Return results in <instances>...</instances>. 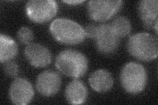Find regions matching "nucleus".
Masks as SVG:
<instances>
[{"label":"nucleus","mask_w":158,"mask_h":105,"mask_svg":"<svg viewBox=\"0 0 158 105\" xmlns=\"http://www.w3.org/2000/svg\"><path fill=\"white\" fill-rule=\"evenodd\" d=\"M88 81L91 87L99 93L110 91L113 86L112 75L110 72L103 69L92 72L89 77Z\"/></svg>","instance_id":"obj_13"},{"label":"nucleus","mask_w":158,"mask_h":105,"mask_svg":"<svg viewBox=\"0 0 158 105\" xmlns=\"http://www.w3.org/2000/svg\"><path fill=\"white\" fill-rule=\"evenodd\" d=\"M52 36L63 44L77 45L86 38L85 29L75 21L68 18H57L49 26Z\"/></svg>","instance_id":"obj_2"},{"label":"nucleus","mask_w":158,"mask_h":105,"mask_svg":"<svg viewBox=\"0 0 158 105\" xmlns=\"http://www.w3.org/2000/svg\"><path fill=\"white\" fill-rule=\"evenodd\" d=\"M127 50L131 56L139 61H153L158 55L157 38L148 33L134 34L128 39Z\"/></svg>","instance_id":"obj_3"},{"label":"nucleus","mask_w":158,"mask_h":105,"mask_svg":"<svg viewBox=\"0 0 158 105\" xmlns=\"http://www.w3.org/2000/svg\"><path fill=\"white\" fill-rule=\"evenodd\" d=\"M138 11L141 20L146 28H154L158 23L157 0H143L138 6Z\"/></svg>","instance_id":"obj_11"},{"label":"nucleus","mask_w":158,"mask_h":105,"mask_svg":"<svg viewBox=\"0 0 158 105\" xmlns=\"http://www.w3.org/2000/svg\"><path fill=\"white\" fill-rule=\"evenodd\" d=\"M147 80L146 69L139 63H128L121 70L120 74L121 86L128 93L136 95L144 91Z\"/></svg>","instance_id":"obj_4"},{"label":"nucleus","mask_w":158,"mask_h":105,"mask_svg":"<svg viewBox=\"0 0 158 105\" xmlns=\"http://www.w3.org/2000/svg\"><path fill=\"white\" fill-rule=\"evenodd\" d=\"M18 54V46L14 39L6 35H0V61L2 63L11 61Z\"/></svg>","instance_id":"obj_14"},{"label":"nucleus","mask_w":158,"mask_h":105,"mask_svg":"<svg viewBox=\"0 0 158 105\" xmlns=\"http://www.w3.org/2000/svg\"><path fill=\"white\" fill-rule=\"evenodd\" d=\"M56 67L59 72L65 76L79 78L86 73L88 61L82 53L75 50L66 49L57 55Z\"/></svg>","instance_id":"obj_1"},{"label":"nucleus","mask_w":158,"mask_h":105,"mask_svg":"<svg viewBox=\"0 0 158 105\" xmlns=\"http://www.w3.org/2000/svg\"><path fill=\"white\" fill-rule=\"evenodd\" d=\"M17 38L21 43L29 45L33 40L34 34L31 29L24 26L19 30L17 32Z\"/></svg>","instance_id":"obj_16"},{"label":"nucleus","mask_w":158,"mask_h":105,"mask_svg":"<svg viewBox=\"0 0 158 105\" xmlns=\"http://www.w3.org/2000/svg\"><path fill=\"white\" fill-rule=\"evenodd\" d=\"M11 101L17 105H27L32 101L34 96L32 84L27 79L16 78L13 81L9 91Z\"/></svg>","instance_id":"obj_8"},{"label":"nucleus","mask_w":158,"mask_h":105,"mask_svg":"<svg viewBox=\"0 0 158 105\" xmlns=\"http://www.w3.org/2000/svg\"><path fill=\"white\" fill-rule=\"evenodd\" d=\"M63 3L71 5V6H77L78 4H81L85 2V1H81V0H73V1H63Z\"/></svg>","instance_id":"obj_19"},{"label":"nucleus","mask_w":158,"mask_h":105,"mask_svg":"<svg viewBox=\"0 0 158 105\" xmlns=\"http://www.w3.org/2000/svg\"><path fill=\"white\" fill-rule=\"evenodd\" d=\"M61 78L59 73L52 71H46L38 75L36 87L38 93L45 97L53 96L59 91Z\"/></svg>","instance_id":"obj_9"},{"label":"nucleus","mask_w":158,"mask_h":105,"mask_svg":"<svg viewBox=\"0 0 158 105\" xmlns=\"http://www.w3.org/2000/svg\"><path fill=\"white\" fill-rule=\"evenodd\" d=\"M24 53L28 63L34 67L44 68L51 63L50 51L40 44L31 43L28 45Z\"/></svg>","instance_id":"obj_10"},{"label":"nucleus","mask_w":158,"mask_h":105,"mask_svg":"<svg viewBox=\"0 0 158 105\" xmlns=\"http://www.w3.org/2000/svg\"><path fill=\"white\" fill-rule=\"evenodd\" d=\"M3 71L7 76L9 77L15 78L16 77L19 73V67L18 64L11 61H9L2 63Z\"/></svg>","instance_id":"obj_17"},{"label":"nucleus","mask_w":158,"mask_h":105,"mask_svg":"<svg viewBox=\"0 0 158 105\" xmlns=\"http://www.w3.org/2000/svg\"><path fill=\"white\" fill-rule=\"evenodd\" d=\"M58 11L57 3L53 0H31L25 6V12L31 21L42 24L56 17Z\"/></svg>","instance_id":"obj_5"},{"label":"nucleus","mask_w":158,"mask_h":105,"mask_svg":"<svg viewBox=\"0 0 158 105\" xmlns=\"http://www.w3.org/2000/svg\"><path fill=\"white\" fill-rule=\"evenodd\" d=\"M111 26L119 38L128 36L131 33L132 29L129 20L125 17L115 18L111 24Z\"/></svg>","instance_id":"obj_15"},{"label":"nucleus","mask_w":158,"mask_h":105,"mask_svg":"<svg viewBox=\"0 0 158 105\" xmlns=\"http://www.w3.org/2000/svg\"><path fill=\"white\" fill-rule=\"evenodd\" d=\"M97 30V26L94 24H89L85 28V31L86 38L94 39Z\"/></svg>","instance_id":"obj_18"},{"label":"nucleus","mask_w":158,"mask_h":105,"mask_svg":"<svg viewBox=\"0 0 158 105\" xmlns=\"http://www.w3.org/2000/svg\"><path fill=\"white\" fill-rule=\"evenodd\" d=\"M123 1L95 0L88 3L87 10L90 18L95 21L104 22L110 19L121 9Z\"/></svg>","instance_id":"obj_6"},{"label":"nucleus","mask_w":158,"mask_h":105,"mask_svg":"<svg viewBox=\"0 0 158 105\" xmlns=\"http://www.w3.org/2000/svg\"><path fill=\"white\" fill-rule=\"evenodd\" d=\"M94 39L99 52L105 55H110L115 52L119 46L120 38L110 24H102L97 26Z\"/></svg>","instance_id":"obj_7"},{"label":"nucleus","mask_w":158,"mask_h":105,"mask_svg":"<svg viewBox=\"0 0 158 105\" xmlns=\"http://www.w3.org/2000/svg\"><path fill=\"white\" fill-rule=\"evenodd\" d=\"M65 96L67 101L72 104H81L85 103L88 97L86 86L79 79H73L65 89Z\"/></svg>","instance_id":"obj_12"}]
</instances>
